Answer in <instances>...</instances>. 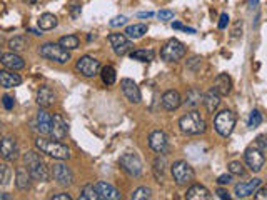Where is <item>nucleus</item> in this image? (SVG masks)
Returning a JSON list of instances; mask_svg holds the SVG:
<instances>
[{"label":"nucleus","mask_w":267,"mask_h":200,"mask_svg":"<svg viewBox=\"0 0 267 200\" xmlns=\"http://www.w3.org/2000/svg\"><path fill=\"white\" fill-rule=\"evenodd\" d=\"M24 164H26V168L28 170L30 177L34 180H38V182H47L50 178V172H48L46 162L42 160V157L37 152H27L24 155Z\"/></svg>","instance_id":"f257e3e1"},{"label":"nucleus","mask_w":267,"mask_h":200,"mask_svg":"<svg viewBox=\"0 0 267 200\" xmlns=\"http://www.w3.org/2000/svg\"><path fill=\"white\" fill-rule=\"evenodd\" d=\"M36 147L40 154H46L48 157L56 160H68L70 158V150L67 145H64L60 140H48V138H40L36 140Z\"/></svg>","instance_id":"f03ea898"},{"label":"nucleus","mask_w":267,"mask_h":200,"mask_svg":"<svg viewBox=\"0 0 267 200\" xmlns=\"http://www.w3.org/2000/svg\"><path fill=\"white\" fill-rule=\"evenodd\" d=\"M179 127L184 134L187 135H200L206 132V120L200 117V114L197 110L186 114L184 117L179 120Z\"/></svg>","instance_id":"7ed1b4c3"},{"label":"nucleus","mask_w":267,"mask_h":200,"mask_svg":"<svg viewBox=\"0 0 267 200\" xmlns=\"http://www.w3.org/2000/svg\"><path fill=\"white\" fill-rule=\"evenodd\" d=\"M170 174H172L174 182L177 185H180V187H186V185L192 184V182H194V178H196L194 168H192L190 164H187L186 160H177V162L172 164Z\"/></svg>","instance_id":"20e7f679"},{"label":"nucleus","mask_w":267,"mask_h":200,"mask_svg":"<svg viewBox=\"0 0 267 200\" xmlns=\"http://www.w3.org/2000/svg\"><path fill=\"white\" fill-rule=\"evenodd\" d=\"M236 122H237V117L232 110H222V112H219L216 115L214 128L220 137L227 138V137H230L232 132H234Z\"/></svg>","instance_id":"39448f33"},{"label":"nucleus","mask_w":267,"mask_h":200,"mask_svg":"<svg viewBox=\"0 0 267 200\" xmlns=\"http://www.w3.org/2000/svg\"><path fill=\"white\" fill-rule=\"evenodd\" d=\"M38 54H40V57L47 58V60H52V62H57V64H67L68 60H70V52L66 48H62L58 44H44L40 48H38Z\"/></svg>","instance_id":"423d86ee"},{"label":"nucleus","mask_w":267,"mask_h":200,"mask_svg":"<svg viewBox=\"0 0 267 200\" xmlns=\"http://www.w3.org/2000/svg\"><path fill=\"white\" fill-rule=\"evenodd\" d=\"M186 54H187V47L177 38H170L160 50V57L162 60H166V62H177V60H180Z\"/></svg>","instance_id":"0eeeda50"},{"label":"nucleus","mask_w":267,"mask_h":200,"mask_svg":"<svg viewBox=\"0 0 267 200\" xmlns=\"http://www.w3.org/2000/svg\"><path fill=\"white\" fill-rule=\"evenodd\" d=\"M244 160H246V165H247V167H249L250 172L259 174L260 170L264 168L266 155H264V152H262V150L257 148L256 145H250V147L246 150Z\"/></svg>","instance_id":"6e6552de"},{"label":"nucleus","mask_w":267,"mask_h":200,"mask_svg":"<svg viewBox=\"0 0 267 200\" xmlns=\"http://www.w3.org/2000/svg\"><path fill=\"white\" fill-rule=\"evenodd\" d=\"M118 165L130 177H140L142 175V160L136 154H124L118 158Z\"/></svg>","instance_id":"1a4fd4ad"},{"label":"nucleus","mask_w":267,"mask_h":200,"mask_svg":"<svg viewBox=\"0 0 267 200\" xmlns=\"http://www.w3.org/2000/svg\"><path fill=\"white\" fill-rule=\"evenodd\" d=\"M76 68H77L78 74L84 75V77L92 78L100 72V62H98L97 58L90 57V55H84V57H80L77 60Z\"/></svg>","instance_id":"9d476101"},{"label":"nucleus","mask_w":267,"mask_h":200,"mask_svg":"<svg viewBox=\"0 0 267 200\" xmlns=\"http://www.w3.org/2000/svg\"><path fill=\"white\" fill-rule=\"evenodd\" d=\"M50 174H52L54 180H56L58 185H62V187H70V185L74 184L72 170L68 168L66 164H62V160H60V162H57V164L52 165Z\"/></svg>","instance_id":"9b49d317"},{"label":"nucleus","mask_w":267,"mask_h":200,"mask_svg":"<svg viewBox=\"0 0 267 200\" xmlns=\"http://www.w3.org/2000/svg\"><path fill=\"white\" fill-rule=\"evenodd\" d=\"M107 40L110 44V47L114 48V52H116V55L124 57V55L132 50V42L130 38L126 37V34H110Z\"/></svg>","instance_id":"f8f14e48"},{"label":"nucleus","mask_w":267,"mask_h":200,"mask_svg":"<svg viewBox=\"0 0 267 200\" xmlns=\"http://www.w3.org/2000/svg\"><path fill=\"white\" fill-rule=\"evenodd\" d=\"M0 155L4 160L7 162H14L18 157V147H17V140L14 137H4L0 140Z\"/></svg>","instance_id":"ddd939ff"},{"label":"nucleus","mask_w":267,"mask_h":200,"mask_svg":"<svg viewBox=\"0 0 267 200\" xmlns=\"http://www.w3.org/2000/svg\"><path fill=\"white\" fill-rule=\"evenodd\" d=\"M260 185H262V178H252V180H249V182L236 184L234 195L237 198H247V197H250V195L260 187Z\"/></svg>","instance_id":"4468645a"},{"label":"nucleus","mask_w":267,"mask_h":200,"mask_svg":"<svg viewBox=\"0 0 267 200\" xmlns=\"http://www.w3.org/2000/svg\"><path fill=\"white\" fill-rule=\"evenodd\" d=\"M120 88L124 95L127 97L128 102L132 104H140L142 100V95H140V88L137 87V84L134 82L132 78H122L120 80Z\"/></svg>","instance_id":"2eb2a0df"},{"label":"nucleus","mask_w":267,"mask_h":200,"mask_svg":"<svg viewBox=\"0 0 267 200\" xmlns=\"http://www.w3.org/2000/svg\"><path fill=\"white\" fill-rule=\"evenodd\" d=\"M94 187H96L97 194H98V198L100 200H120L122 198L120 192H118L114 185L107 184V182H97Z\"/></svg>","instance_id":"dca6fc26"},{"label":"nucleus","mask_w":267,"mask_h":200,"mask_svg":"<svg viewBox=\"0 0 267 200\" xmlns=\"http://www.w3.org/2000/svg\"><path fill=\"white\" fill-rule=\"evenodd\" d=\"M0 62H2V65L6 68L14 70V72H17V70H22L24 67H26V62H24V58L17 52L2 54V55H0Z\"/></svg>","instance_id":"f3484780"},{"label":"nucleus","mask_w":267,"mask_h":200,"mask_svg":"<svg viewBox=\"0 0 267 200\" xmlns=\"http://www.w3.org/2000/svg\"><path fill=\"white\" fill-rule=\"evenodd\" d=\"M149 147L156 154H164L167 150V135L162 130H154L149 135Z\"/></svg>","instance_id":"a211bd4d"},{"label":"nucleus","mask_w":267,"mask_h":200,"mask_svg":"<svg viewBox=\"0 0 267 200\" xmlns=\"http://www.w3.org/2000/svg\"><path fill=\"white\" fill-rule=\"evenodd\" d=\"M50 135L54 140H64L67 135V122L62 118V115H54L50 122Z\"/></svg>","instance_id":"6ab92c4d"},{"label":"nucleus","mask_w":267,"mask_h":200,"mask_svg":"<svg viewBox=\"0 0 267 200\" xmlns=\"http://www.w3.org/2000/svg\"><path fill=\"white\" fill-rule=\"evenodd\" d=\"M20 84H22L20 75L16 74L14 70H8V68L0 70V87L14 88V87H18Z\"/></svg>","instance_id":"aec40b11"},{"label":"nucleus","mask_w":267,"mask_h":200,"mask_svg":"<svg viewBox=\"0 0 267 200\" xmlns=\"http://www.w3.org/2000/svg\"><path fill=\"white\" fill-rule=\"evenodd\" d=\"M182 105V98L177 90H167V92L162 95V107L169 112H174Z\"/></svg>","instance_id":"412c9836"},{"label":"nucleus","mask_w":267,"mask_h":200,"mask_svg":"<svg viewBox=\"0 0 267 200\" xmlns=\"http://www.w3.org/2000/svg\"><path fill=\"white\" fill-rule=\"evenodd\" d=\"M56 92L50 88V87H40L37 92V104L38 107L42 108H48L52 107L54 104H56Z\"/></svg>","instance_id":"4be33fe9"},{"label":"nucleus","mask_w":267,"mask_h":200,"mask_svg":"<svg viewBox=\"0 0 267 200\" xmlns=\"http://www.w3.org/2000/svg\"><path fill=\"white\" fill-rule=\"evenodd\" d=\"M212 88L219 95H229L232 90V78L227 74H219L214 80V87Z\"/></svg>","instance_id":"5701e85b"},{"label":"nucleus","mask_w":267,"mask_h":200,"mask_svg":"<svg viewBox=\"0 0 267 200\" xmlns=\"http://www.w3.org/2000/svg\"><path fill=\"white\" fill-rule=\"evenodd\" d=\"M202 104L206 105L207 112H209V114H214L216 110L219 108V105H220V95L217 94L214 88H210L209 92L202 95Z\"/></svg>","instance_id":"b1692460"},{"label":"nucleus","mask_w":267,"mask_h":200,"mask_svg":"<svg viewBox=\"0 0 267 200\" xmlns=\"http://www.w3.org/2000/svg\"><path fill=\"white\" fill-rule=\"evenodd\" d=\"M186 197L189 200H209L210 198V192L204 187V185L194 184V185H190V187L187 188Z\"/></svg>","instance_id":"393cba45"},{"label":"nucleus","mask_w":267,"mask_h":200,"mask_svg":"<svg viewBox=\"0 0 267 200\" xmlns=\"http://www.w3.org/2000/svg\"><path fill=\"white\" fill-rule=\"evenodd\" d=\"M50 122H52L50 114L46 112V110H38V114H37V130L38 132L42 135L50 134Z\"/></svg>","instance_id":"a878e982"},{"label":"nucleus","mask_w":267,"mask_h":200,"mask_svg":"<svg viewBox=\"0 0 267 200\" xmlns=\"http://www.w3.org/2000/svg\"><path fill=\"white\" fill-rule=\"evenodd\" d=\"M30 174L26 167H18L16 170V185L18 190H28L30 188Z\"/></svg>","instance_id":"bb28decb"},{"label":"nucleus","mask_w":267,"mask_h":200,"mask_svg":"<svg viewBox=\"0 0 267 200\" xmlns=\"http://www.w3.org/2000/svg\"><path fill=\"white\" fill-rule=\"evenodd\" d=\"M202 95H204V94H202L199 88H190L189 92H187V95H186L184 105L187 108L196 110L202 104Z\"/></svg>","instance_id":"cd10ccee"},{"label":"nucleus","mask_w":267,"mask_h":200,"mask_svg":"<svg viewBox=\"0 0 267 200\" xmlns=\"http://www.w3.org/2000/svg\"><path fill=\"white\" fill-rule=\"evenodd\" d=\"M147 27L146 24H134V25H128L126 28V37L130 38V40H137V38H142L144 35L147 34Z\"/></svg>","instance_id":"c85d7f7f"},{"label":"nucleus","mask_w":267,"mask_h":200,"mask_svg":"<svg viewBox=\"0 0 267 200\" xmlns=\"http://www.w3.org/2000/svg\"><path fill=\"white\" fill-rule=\"evenodd\" d=\"M57 17L54 14H42L40 17H38L37 20V25H38V28L40 30H52V28H56L57 27Z\"/></svg>","instance_id":"c756f323"},{"label":"nucleus","mask_w":267,"mask_h":200,"mask_svg":"<svg viewBox=\"0 0 267 200\" xmlns=\"http://www.w3.org/2000/svg\"><path fill=\"white\" fill-rule=\"evenodd\" d=\"M58 45H60L62 48L66 50H76L78 48V45H80V38L77 37V35H64V37H60V40H58Z\"/></svg>","instance_id":"7c9ffc66"},{"label":"nucleus","mask_w":267,"mask_h":200,"mask_svg":"<svg viewBox=\"0 0 267 200\" xmlns=\"http://www.w3.org/2000/svg\"><path fill=\"white\" fill-rule=\"evenodd\" d=\"M100 78L102 82L106 85H114L117 80V74H116V68L112 67V65H106V67H100Z\"/></svg>","instance_id":"2f4dec72"},{"label":"nucleus","mask_w":267,"mask_h":200,"mask_svg":"<svg viewBox=\"0 0 267 200\" xmlns=\"http://www.w3.org/2000/svg\"><path fill=\"white\" fill-rule=\"evenodd\" d=\"M130 57L134 60H139V62L149 64V62L154 60L156 54L152 52V50H134V52H130Z\"/></svg>","instance_id":"473e14b6"},{"label":"nucleus","mask_w":267,"mask_h":200,"mask_svg":"<svg viewBox=\"0 0 267 200\" xmlns=\"http://www.w3.org/2000/svg\"><path fill=\"white\" fill-rule=\"evenodd\" d=\"M8 47L12 52H20V50L27 48V38L24 35H17V37L8 40Z\"/></svg>","instance_id":"72a5a7b5"},{"label":"nucleus","mask_w":267,"mask_h":200,"mask_svg":"<svg viewBox=\"0 0 267 200\" xmlns=\"http://www.w3.org/2000/svg\"><path fill=\"white\" fill-rule=\"evenodd\" d=\"M164 170H166V157L159 154V157H157L154 162V174L159 182L162 180V177H164Z\"/></svg>","instance_id":"f704fd0d"},{"label":"nucleus","mask_w":267,"mask_h":200,"mask_svg":"<svg viewBox=\"0 0 267 200\" xmlns=\"http://www.w3.org/2000/svg\"><path fill=\"white\" fill-rule=\"evenodd\" d=\"M80 200H100V198H98V194L94 185H86L80 190Z\"/></svg>","instance_id":"c9c22d12"},{"label":"nucleus","mask_w":267,"mask_h":200,"mask_svg":"<svg viewBox=\"0 0 267 200\" xmlns=\"http://www.w3.org/2000/svg\"><path fill=\"white\" fill-rule=\"evenodd\" d=\"M152 197V190L149 187H139V188H136L132 192L130 195V198L132 200H147V198H150Z\"/></svg>","instance_id":"e433bc0d"},{"label":"nucleus","mask_w":267,"mask_h":200,"mask_svg":"<svg viewBox=\"0 0 267 200\" xmlns=\"http://www.w3.org/2000/svg\"><path fill=\"white\" fill-rule=\"evenodd\" d=\"M262 124V114L259 112V110H252L250 115H249V120H247V127L249 128H257L259 125Z\"/></svg>","instance_id":"4c0bfd02"},{"label":"nucleus","mask_w":267,"mask_h":200,"mask_svg":"<svg viewBox=\"0 0 267 200\" xmlns=\"http://www.w3.org/2000/svg\"><path fill=\"white\" fill-rule=\"evenodd\" d=\"M229 174L232 175H244L246 174V168H244V165H242L240 162H237V160H234V162H230L229 164Z\"/></svg>","instance_id":"58836bf2"},{"label":"nucleus","mask_w":267,"mask_h":200,"mask_svg":"<svg viewBox=\"0 0 267 200\" xmlns=\"http://www.w3.org/2000/svg\"><path fill=\"white\" fill-rule=\"evenodd\" d=\"M157 17H159V20H162V22H169V20L174 18V12H172V10H160V12L157 14Z\"/></svg>","instance_id":"ea45409f"},{"label":"nucleus","mask_w":267,"mask_h":200,"mask_svg":"<svg viewBox=\"0 0 267 200\" xmlns=\"http://www.w3.org/2000/svg\"><path fill=\"white\" fill-rule=\"evenodd\" d=\"M7 177H8V165L0 164V185H4L7 182Z\"/></svg>","instance_id":"a19ab883"},{"label":"nucleus","mask_w":267,"mask_h":200,"mask_svg":"<svg viewBox=\"0 0 267 200\" xmlns=\"http://www.w3.org/2000/svg\"><path fill=\"white\" fill-rule=\"evenodd\" d=\"M127 24V17L126 15H118V17L110 20V27H122V25Z\"/></svg>","instance_id":"79ce46f5"},{"label":"nucleus","mask_w":267,"mask_h":200,"mask_svg":"<svg viewBox=\"0 0 267 200\" xmlns=\"http://www.w3.org/2000/svg\"><path fill=\"white\" fill-rule=\"evenodd\" d=\"M254 145H256V147L259 148V150H262V152L266 154V150H267V144H266V137H264V135H259V137H257V140L254 142Z\"/></svg>","instance_id":"37998d69"},{"label":"nucleus","mask_w":267,"mask_h":200,"mask_svg":"<svg viewBox=\"0 0 267 200\" xmlns=\"http://www.w3.org/2000/svg\"><path fill=\"white\" fill-rule=\"evenodd\" d=\"M254 198H257V200H266V198H267V188H264V187L260 185V187L254 192Z\"/></svg>","instance_id":"c03bdc74"},{"label":"nucleus","mask_w":267,"mask_h":200,"mask_svg":"<svg viewBox=\"0 0 267 200\" xmlns=\"http://www.w3.org/2000/svg\"><path fill=\"white\" fill-rule=\"evenodd\" d=\"M2 104H4V107H6L7 110H12L14 105H16V102H14V98L10 97V95H4Z\"/></svg>","instance_id":"a18cd8bd"},{"label":"nucleus","mask_w":267,"mask_h":200,"mask_svg":"<svg viewBox=\"0 0 267 200\" xmlns=\"http://www.w3.org/2000/svg\"><path fill=\"white\" fill-rule=\"evenodd\" d=\"M230 182H232V174H224L217 178V184L219 185H229Z\"/></svg>","instance_id":"49530a36"},{"label":"nucleus","mask_w":267,"mask_h":200,"mask_svg":"<svg viewBox=\"0 0 267 200\" xmlns=\"http://www.w3.org/2000/svg\"><path fill=\"white\" fill-rule=\"evenodd\" d=\"M227 24H229V15L227 14H222L220 15V20H219V28L224 30L227 27Z\"/></svg>","instance_id":"de8ad7c7"},{"label":"nucleus","mask_w":267,"mask_h":200,"mask_svg":"<svg viewBox=\"0 0 267 200\" xmlns=\"http://www.w3.org/2000/svg\"><path fill=\"white\" fill-rule=\"evenodd\" d=\"M52 200H72L70 197V194H67V192H62V194H57V195H54Z\"/></svg>","instance_id":"09e8293b"},{"label":"nucleus","mask_w":267,"mask_h":200,"mask_svg":"<svg viewBox=\"0 0 267 200\" xmlns=\"http://www.w3.org/2000/svg\"><path fill=\"white\" fill-rule=\"evenodd\" d=\"M172 27L177 28V30H184V32H189V34H196V30H194V28H187V27H184V25H182V24H177V22L172 24Z\"/></svg>","instance_id":"8fccbe9b"},{"label":"nucleus","mask_w":267,"mask_h":200,"mask_svg":"<svg viewBox=\"0 0 267 200\" xmlns=\"http://www.w3.org/2000/svg\"><path fill=\"white\" fill-rule=\"evenodd\" d=\"M217 197H219V198H227V200H229L230 198V195H229V192H227V190L226 188H217Z\"/></svg>","instance_id":"3c124183"},{"label":"nucleus","mask_w":267,"mask_h":200,"mask_svg":"<svg viewBox=\"0 0 267 200\" xmlns=\"http://www.w3.org/2000/svg\"><path fill=\"white\" fill-rule=\"evenodd\" d=\"M78 12H80V7H78V5H72V17L74 18L78 17Z\"/></svg>","instance_id":"603ef678"},{"label":"nucleus","mask_w":267,"mask_h":200,"mask_svg":"<svg viewBox=\"0 0 267 200\" xmlns=\"http://www.w3.org/2000/svg\"><path fill=\"white\" fill-rule=\"evenodd\" d=\"M152 15H154L152 12H140L139 15H137V17H139V18H150Z\"/></svg>","instance_id":"864d4df0"},{"label":"nucleus","mask_w":267,"mask_h":200,"mask_svg":"<svg viewBox=\"0 0 267 200\" xmlns=\"http://www.w3.org/2000/svg\"><path fill=\"white\" fill-rule=\"evenodd\" d=\"M12 195L10 194H0V200H10Z\"/></svg>","instance_id":"5fc2aeb1"},{"label":"nucleus","mask_w":267,"mask_h":200,"mask_svg":"<svg viewBox=\"0 0 267 200\" xmlns=\"http://www.w3.org/2000/svg\"><path fill=\"white\" fill-rule=\"evenodd\" d=\"M257 4H259V0H249V5H250L252 8H254Z\"/></svg>","instance_id":"6e6d98bb"},{"label":"nucleus","mask_w":267,"mask_h":200,"mask_svg":"<svg viewBox=\"0 0 267 200\" xmlns=\"http://www.w3.org/2000/svg\"><path fill=\"white\" fill-rule=\"evenodd\" d=\"M0 132H2V124H0Z\"/></svg>","instance_id":"4d7b16f0"}]
</instances>
